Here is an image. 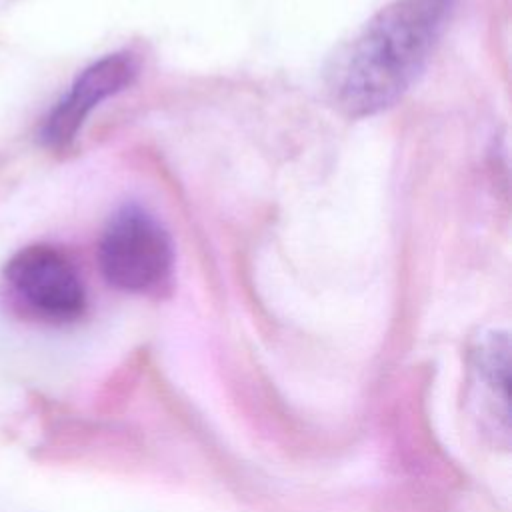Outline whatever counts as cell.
<instances>
[{
	"mask_svg": "<svg viewBox=\"0 0 512 512\" xmlns=\"http://www.w3.org/2000/svg\"><path fill=\"white\" fill-rule=\"evenodd\" d=\"M98 260L112 286L126 292H146L170 274L172 242L152 214L130 204L106 224Z\"/></svg>",
	"mask_w": 512,
	"mask_h": 512,
	"instance_id": "cell-2",
	"label": "cell"
},
{
	"mask_svg": "<svg viewBox=\"0 0 512 512\" xmlns=\"http://www.w3.org/2000/svg\"><path fill=\"white\" fill-rule=\"evenodd\" d=\"M452 0H394L330 58L326 92L350 118L392 106L416 80L436 46Z\"/></svg>",
	"mask_w": 512,
	"mask_h": 512,
	"instance_id": "cell-1",
	"label": "cell"
},
{
	"mask_svg": "<svg viewBox=\"0 0 512 512\" xmlns=\"http://www.w3.org/2000/svg\"><path fill=\"white\" fill-rule=\"evenodd\" d=\"M4 276L16 294L38 314L66 322L86 308L84 284L68 256L50 244H30L4 266Z\"/></svg>",
	"mask_w": 512,
	"mask_h": 512,
	"instance_id": "cell-3",
	"label": "cell"
},
{
	"mask_svg": "<svg viewBox=\"0 0 512 512\" xmlns=\"http://www.w3.org/2000/svg\"><path fill=\"white\" fill-rule=\"evenodd\" d=\"M138 74V62L128 52L108 54L84 68L70 90L58 100L42 126V140L52 148L70 144L86 116L106 98L128 88Z\"/></svg>",
	"mask_w": 512,
	"mask_h": 512,
	"instance_id": "cell-4",
	"label": "cell"
}]
</instances>
